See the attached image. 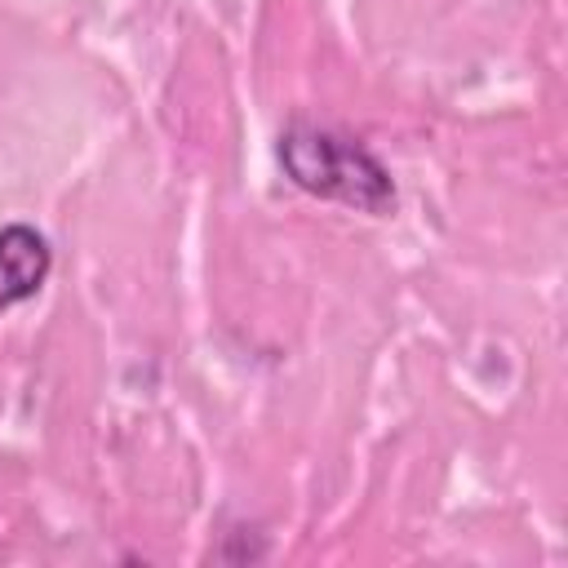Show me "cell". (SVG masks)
Wrapping results in <instances>:
<instances>
[{"label": "cell", "mask_w": 568, "mask_h": 568, "mask_svg": "<svg viewBox=\"0 0 568 568\" xmlns=\"http://www.w3.org/2000/svg\"><path fill=\"white\" fill-rule=\"evenodd\" d=\"M49 266H53V253L36 226L27 222L0 226V311L31 302L49 280Z\"/></svg>", "instance_id": "obj_2"}, {"label": "cell", "mask_w": 568, "mask_h": 568, "mask_svg": "<svg viewBox=\"0 0 568 568\" xmlns=\"http://www.w3.org/2000/svg\"><path fill=\"white\" fill-rule=\"evenodd\" d=\"M280 164L293 186L306 195L359 209L368 217H386L395 209V182L390 169L351 133H337L328 124L293 120L280 133Z\"/></svg>", "instance_id": "obj_1"}]
</instances>
